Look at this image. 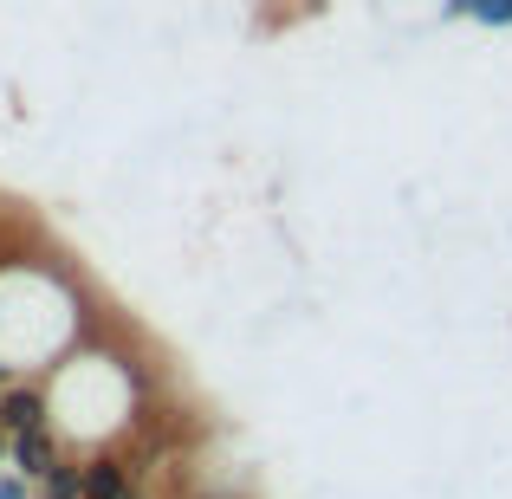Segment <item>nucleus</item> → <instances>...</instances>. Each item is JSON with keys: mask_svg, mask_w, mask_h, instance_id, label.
<instances>
[{"mask_svg": "<svg viewBox=\"0 0 512 499\" xmlns=\"http://www.w3.org/2000/svg\"><path fill=\"white\" fill-rule=\"evenodd\" d=\"M39 493H78V454H65V461L39 480ZM78 499H85V493H78Z\"/></svg>", "mask_w": 512, "mask_h": 499, "instance_id": "nucleus-4", "label": "nucleus"}, {"mask_svg": "<svg viewBox=\"0 0 512 499\" xmlns=\"http://www.w3.org/2000/svg\"><path fill=\"white\" fill-rule=\"evenodd\" d=\"M124 499H143V493H124Z\"/></svg>", "mask_w": 512, "mask_h": 499, "instance_id": "nucleus-9", "label": "nucleus"}, {"mask_svg": "<svg viewBox=\"0 0 512 499\" xmlns=\"http://www.w3.org/2000/svg\"><path fill=\"white\" fill-rule=\"evenodd\" d=\"M59 461H65V435H59V428H33V435H13V461H7V467H13V474H26L33 487H39V480H46Z\"/></svg>", "mask_w": 512, "mask_h": 499, "instance_id": "nucleus-2", "label": "nucleus"}, {"mask_svg": "<svg viewBox=\"0 0 512 499\" xmlns=\"http://www.w3.org/2000/svg\"><path fill=\"white\" fill-rule=\"evenodd\" d=\"M0 428H7V435L52 428V383L46 376H13V383L0 389Z\"/></svg>", "mask_w": 512, "mask_h": 499, "instance_id": "nucleus-1", "label": "nucleus"}, {"mask_svg": "<svg viewBox=\"0 0 512 499\" xmlns=\"http://www.w3.org/2000/svg\"><path fill=\"white\" fill-rule=\"evenodd\" d=\"M39 499H78V493H39Z\"/></svg>", "mask_w": 512, "mask_h": 499, "instance_id": "nucleus-8", "label": "nucleus"}, {"mask_svg": "<svg viewBox=\"0 0 512 499\" xmlns=\"http://www.w3.org/2000/svg\"><path fill=\"white\" fill-rule=\"evenodd\" d=\"M78 493H85V499L137 493V487H130V461H124V454H85V461H78Z\"/></svg>", "mask_w": 512, "mask_h": 499, "instance_id": "nucleus-3", "label": "nucleus"}, {"mask_svg": "<svg viewBox=\"0 0 512 499\" xmlns=\"http://www.w3.org/2000/svg\"><path fill=\"white\" fill-rule=\"evenodd\" d=\"M7 383H13V363H7V357H0V389H7Z\"/></svg>", "mask_w": 512, "mask_h": 499, "instance_id": "nucleus-7", "label": "nucleus"}, {"mask_svg": "<svg viewBox=\"0 0 512 499\" xmlns=\"http://www.w3.org/2000/svg\"><path fill=\"white\" fill-rule=\"evenodd\" d=\"M0 499H39V487L26 474H13V467H0Z\"/></svg>", "mask_w": 512, "mask_h": 499, "instance_id": "nucleus-5", "label": "nucleus"}, {"mask_svg": "<svg viewBox=\"0 0 512 499\" xmlns=\"http://www.w3.org/2000/svg\"><path fill=\"white\" fill-rule=\"evenodd\" d=\"M13 461V435H7V428H0V467H7Z\"/></svg>", "mask_w": 512, "mask_h": 499, "instance_id": "nucleus-6", "label": "nucleus"}]
</instances>
